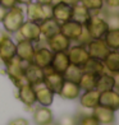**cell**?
<instances>
[{"mask_svg": "<svg viewBox=\"0 0 119 125\" xmlns=\"http://www.w3.org/2000/svg\"><path fill=\"white\" fill-rule=\"evenodd\" d=\"M83 26L86 27L91 38H104L105 33L109 30V26L105 19V10L103 9L100 12L91 13L90 18Z\"/></svg>", "mask_w": 119, "mask_h": 125, "instance_id": "obj_1", "label": "cell"}, {"mask_svg": "<svg viewBox=\"0 0 119 125\" xmlns=\"http://www.w3.org/2000/svg\"><path fill=\"white\" fill-rule=\"evenodd\" d=\"M24 21H26V14L23 8L21 5H15V7L7 10V14H5L1 23L5 32L9 33V35H14L19 30V27L23 24Z\"/></svg>", "mask_w": 119, "mask_h": 125, "instance_id": "obj_2", "label": "cell"}, {"mask_svg": "<svg viewBox=\"0 0 119 125\" xmlns=\"http://www.w3.org/2000/svg\"><path fill=\"white\" fill-rule=\"evenodd\" d=\"M26 19L41 23L42 21H46L49 18H53V5L48 4H40L37 1H31L26 5Z\"/></svg>", "mask_w": 119, "mask_h": 125, "instance_id": "obj_3", "label": "cell"}, {"mask_svg": "<svg viewBox=\"0 0 119 125\" xmlns=\"http://www.w3.org/2000/svg\"><path fill=\"white\" fill-rule=\"evenodd\" d=\"M24 64L18 56H14L13 59L5 62V73L8 74L9 79L13 82L15 87H19L21 84L26 83L24 79Z\"/></svg>", "mask_w": 119, "mask_h": 125, "instance_id": "obj_4", "label": "cell"}, {"mask_svg": "<svg viewBox=\"0 0 119 125\" xmlns=\"http://www.w3.org/2000/svg\"><path fill=\"white\" fill-rule=\"evenodd\" d=\"M14 36L17 38V41H19V40H28V41H32L33 43H37V42L42 41L38 23L28 21V19H26L23 22V24H22L19 27V30L14 33Z\"/></svg>", "mask_w": 119, "mask_h": 125, "instance_id": "obj_5", "label": "cell"}, {"mask_svg": "<svg viewBox=\"0 0 119 125\" xmlns=\"http://www.w3.org/2000/svg\"><path fill=\"white\" fill-rule=\"evenodd\" d=\"M67 54H68L71 64L81 66V68L86 64L87 60L90 59V55H88V51H87L86 46L81 45V43L71 45L69 49L67 50Z\"/></svg>", "mask_w": 119, "mask_h": 125, "instance_id": "obj_6", "label": "cell"}, {"mask_svg": "<svg viewBox=\"0 0 119 125\" xmlns=\"http://www.w3.org/2000/svg\"><path fill=\"white\" fill-rule=\"evenodd\" d=\"M45 72V77H44V83L51 89V92L54 94H58L61 89V86L64 83V75L61 73L55 72L51 66H48L44 69Z\"/></svg>", "mask_w": 119, "mask_h": 125, "instance_id": "obj_7", "label": "cell"}, {"mask_svg": "<svg viewBox=\"0 0 119 125\" xmlns=\"http://www.w3.org/2000/svg\"><path fill=\"white\" fill-rule=\"evenodd\" d=\"M84 46H86V49L88 51L90 58L99 59V60H104L105 56L110 51V49L105 43L104 38H91Z\"/></svg>", "mask_w": 119, "mask_h": 125, "instance_id": "obj_8", "label": "cell"}, {"mask_svg": "<svg viewBox=\"0 0 119 125\" xmlns=\"http://www.w3.org/2000/svg\"><path fill=\"white\" fill-rule=\"evenodd\" d=\"M15 56H18L23 62H32L36 45L32 41H28V40H19L15 42Z\"/></svg>", "mask_w": 119, "mask_h": 125, "instance_id": "obj_9", "label": "cell"}, {"mask_svg": "<svg viewBox=\"0 0 119 125\" xmlns=\"http://www.w3.org/2000/svg\"><path fill=\"white\" fill-rule=\"evenodd\" d=\"M46 46L53 51V52H59V51H67L72 45V41L69 38H67L60 31L55 35L50 36L49 38L45 40Z\"/></svg>", "mask_w": 119, "mask_h": 125, "instance_id": "obj_10", "label": "cell"}, {"mask_svg": "<svg viewBox=\"0 0 119 125\" xmlns=\"http://www.w3.org/2000/svg\"><path fill=\"white\" fill-rule=\"evenodd\" d=\"M32 87L35 89L36 102H38L41 106H50L54 102V93L51 92V89L44 83V81L33 84Z\"/></svg>", "mask_w": 119, "mask_h": 125, "instance_id": "obj_11", "label": "cell"}, {"mask_svg": "<svg viewBox=\"0 0 119 125\" xmlns=\"http://www.w3.org/2000/svg\"><path fill=\"white\" fill-rule=\"evenodd\" d=\"M82 31H83V24L74 19H69L60 24V32L67 38H69L71 41H74V42H77Z\"/></svg>", "mask_w": 119, "mask_h": 125, "instance_id": "obj_12", "label": "cell"}, {"mask_svg": "<svg viewBox=\"0 0 119 125\" xmlns=\"http://www.w3.org/2000/svg\"><path fill=\"white\" fill-rule=\"evenodd\" d=\"M53 54L54 52L48 46H36L32 62H33V64H36L37 66L42 68V69H45V68H48V66L51 65Z\"/></svg>", "mask_w": 119, "mask_h": 125, "instance_id": "obj_13", "label": "cell"}, {"mask_svg": "<svg viewBox=\"0 0 119 125\" xmlns=\"http://www.w3.org/2000/svg\"><path fill=\"white\" fill-rule=\"evenodd\" d=\"M18 88V93H17V97L18 100L23 104L27 109H31V107L36 104V96H35V89H33L32 84L30 83H23L21 84Z\"/></svg>", "mask_w": 119, "mask_h": 125, "instance_id": "obj_14", "label": "cell"}, {"mask_svg": "<svg viewBox=\"0 0 119 125\" xmlns=\"http://www.w3.org/2000/svg\"><path fill=\"white\" fill-rule=\"evenodd\" d=\"M15 49L17 45L10 37V35L3 37V40L0 41V61L5 64L8 60L13 59L15 56Z\"/></svg>", "mask_w": 119, "mask_h": 125, "instance_id": "obj_15", "label": "cell"}, {"mask_svg": "<svg viewBox=\"0 0 119 125\" xmlns=\"http://www.w3.org/2000/svg\"><path fill=\"white\" fill-rule=\"evenodd\" d=\"M45 72L42 68L37 66L33 62H26L24 64V79L27 83L30 84H36L44 81Z\"/></svg>", "mask_w": 119, "mask_h": 125, "instance_id": "obj_16", "label": "cell"}, {"mask_svg": "<svg viewBox=\"0 0 119 125\" xmlns=\"http://www.w3.org/2000/svg\"><path fill=\"white\" fill-rule=\"evenodd\" d=\"M99 105L109 107L113 111H118L119 110V91L109 89V91H103V92H100Z\"/></svg>", "mask_w": 119, "mask_h": 125, "instance_id": "obj_17", "label": "cell"}, {"mask_svg": "<svg viewBox=\"0 0 119 125\" xmlns=\"http://www.w3.org/2000/svg\"><path fill=\"white\" fill-rule=\"evenodd\" d=\"M92 110V115L100 123V125H113L115 123V111H113L109 107L97 105Z\"/></svg>", "mask_w": 119, "mask_h": 125, "instance_id": "obj_18", "label": "cell"}, {"mask_svg": "<svg viewBox=\"0 0 119 125\" xmlns=\"http://www.w3.org/2000/svg\"><path fill=\"white\" fill-rule=\"evenodd\" d=\"M53 19H55L59 24L72 19V7L60 1L53 4Z\"/></svg>", "mask_w": 119, "mask_h": 125, "instance_id": "obj_19", "label": "cell"}, {"mask_svg": "<svg viewBox=\"0 0 119 125\" xmlns=\"http://www.w3.org/2000/svg\"><path fill=\"white\" fill-rule=\"evenodd\" d=\"M82 89L79 88L78 83L76 82H71V81H64L63 86H61V89L60 92L58 93L59 96L63 100H77L79 97V94H81Z\"/></svg>", "mask_w": 119, "mask_h": 125, "instance_id": "obj_20", "label": "cell"}, {"mask_svg": "<svg viewBox=\"0 0 119 125\" xmlns=\"http://www.w3.org/2000/svg\"><path fill=\"white\" fill-rule=\"evenodd\" d=\"M99 97H100V92L97 89H90V91H83V93L79 94V104L84 109H90L92 110L99 105Z\"/></svg>", "mask_w": 119, "mask_h": 125, "instance_id": "obj_21", "label": "cell"}, {"mask_svg": "<svg viewBox=\"0 0 119 125\" xmlns=\"http://www.w3.org/2000/svg\"><path fill=\"white\" fill-rule=\"evenodd\" d=\"M69 65H71V61H69V58H68L67 51H59V52L53 54V60H51V65L50 66L55 72L63 74Z\"/></svg>", "mask_w": 119, "mask_h": 125, "instance_id": "obj_22", "label": "cell"}, {"mask_svg": "<svg viewBox=\"0 0 119 125\" xmlns=\"http://www.w3.org/2000/svg\"><path fill=\"white\" fill-rule=\"evenodd\" d=\"M38 26H40V32H41V40H44V41L60 31V24L53 18L42 21L41 23H38Z\"/></svg>", "mask_w": 119, "mask_h": 125, "instance_id": "obj_23", "label": "cell"}, {"mask_svg": "<svg viewBox=\"0 0 119 125\" xmlns=\"http://www.w3.org/2000/svg\"><path fill=\"white\" fill-rule=\"evenodd\" d=\"M103 62L107 73H110V74L119 73V50H110Z\"/></svg>", "mask_w": 119, "mask_h": 125, "instance_id": "obj_24", "label": "cell"}, {"mask_svg": "<svg viewBox=\"0 0 119 125\" xmlns=\"http://www.w3.org/2000/svg\"><path fill=\"white\" fill-rule=\"evenodd\" d=\"M54 120L53 111L49 109V106H41L40 105L37 109L33 111V123L36 125H42L49 121Z\"/></svg>", "mask_w": 119, "mask_h": 125, "instance_id": "obj_25", "label": "cell"}, {"mask_svg": "<svg viewBox=\"0 0 119 125\" xmlns=\"http://www.w3.org/2000/svg\"><path fill=\"white\" fill-rule=\"evenodd\" d=\"M115 87V81L113 74L107 72H104L101 74L97 75V81H96V89L99 92H103V91H109V89H114Z\"/></svg>", "mask_w": 119, "mask_h": 125, "instance_id": "obj_26", "label": "cell"}, {"mask_svg": "<svg viewBox=\"0 0 119 125\" xmlns=\"http://www.w3.org/2000/svg\"><path fill=\"white\" fill-rule=\"evenodd\" d=\"M90 15H91V12L82 3L78 1L74 5H72V19L84 24L87 22V19L90 18Z\"/></svg>", "mask_w": 119, "mask_h": 125, "instance_id": "obj_27", "label": "cell"}, {"mask_svg": "<svg viewBox=\"0 0 119 125\" xmlns=\"http://www.w3.org/2000/svg\"><path fill=\"white\" fill-rule=\"evenodd\" d=\"M96 81H97V75L90 72H83L81 78L78 81V86L82 91H90L95 89L96 87Z\"/></svg>", "mask_w": 119, "mask_h": 125, "instance_id": "obj_28", "label": "cell"}, {"mask_svg": "<svg viewBox=\"0 0 119 125\" xmlns=\"http://www.w3.org/2000/svg\"><path fill=\"white\" fill-rule=\"evenodd\" d=\"M82 69H83V72H90V73H94V74H96V75H99V74H101V73L106 72L103 60L94 59V58H90L86 64L82 66Z\"/></svg>", "mask_w": 119, "mask_h": 125, "instance_id": "obj_29", "label": "cell"}, {"mask_svg": "<svg viewBox=\"0 0 119 125\" xmlns=\"http://www.w3.org/2000/svg\"><path fill=\"white\" fill-rule=\"evenodd\" d=\"M104 41L110 50H119V28H110L104 36Z\"/></svg>", "mask_w": 119, "mask_h": 125, "instance_id": "obj_30", "label": "cell"}, {"mask_svg": "<svg viewBox=\"0 0 119 125\" xmlns=\"http://www.w3.org/2000/svg\"><path fill=\"white\" fill-rule=\"evenodd\" d=\"M82 73H83V69H82L81 66H77V65L71 64L67 68V70L63 73V75H64L65 81H71V82L78 83L79 78H81V75H82Z\"/></svg>", "mask_w": 119, "mask_h": 125, "instance_id": "obj_31", "label": "cell"}, {"mask_svg": "<svg viewBox=\"0 0 119 125\" xmlns=\"http://www.w3.org/2000/svg\"><path fill=\"white\" fill-rule=\"evenodd\" d=\"M79 3H82L91 13L100 12L105 8L104 0H79Z\"/></svg>", "mask_w": 119, "mask_h": 125, "instance_id": "obj_32", "label": "cell"}, {"mask_svg": "<svg viewBox=\"0 0 119 125\" xmlns=\"http://www.w3.org/2000/svg\"><path fill=\"white\" fill-rule=\"evenodd\" d=\"M77 125H100V123L94 117V115H81L79 117L77 116Z\"/></svg>", "mask_w": 119, "mask_h": 125, "instance_id": "obj_33", "label": "cell"}, {"mask_svg": "<svg viewBox=\"0 0 119 125\" xmlns=\"http://www.w3.org/2000/svg\"><path fill=\"white\" fill-rule=\"evenodd\" d=\"M56 123H58V125H77L78 119H77V116H74V115L65 114V115L61 116Z\"/></svg>", "mask_w": 119, "mask_h": 125, "instance_id": "obj_34", "label": "cell"}, {"mask_svg": "<svg viewBox=\"0 0 119 125\" xmlns=\"http://www.w3.org/2000/svg\"><path fill=\"white\" fill-rule=\"evenodd\" d=\"M104 5L106 7V12H119V0H104Z\"/></svg>", "mask_w": 119, "mask_h": 125, "instance_id": "obj_35", "label": "cell"}, {"mask_svg": "<svg viewBox=\"0 0 119 125\" xmlns=\"http://www.w3.org/2000/svg\"><path fill=\"white\" fill-rule=\"evenodd\" d=\"M15 5H18V3H17V0H0V7H3L5 9H10L15 7Z\"/></svg>", "mask_w": 119, "mask_h": 125, "instance_id": "obj_36", "label": "cell"}, {"mask_svg": "<svg viewBox=\"0 0 119 125\" xmlns=\"http://www.w3.org/2000/svg\"><path fill=\"white\" fill-rule=\"evenodd\" d=\"M7 125H30L28 120L23 117H17V119H13V120H10Z\"/></svg>", "mask_w": 119, "mask_h": 125, "instance_id": "obj_37", "label": "cell"}, {"mask_svg": "<svg viewBox=\"0 0 119 125\" xmlns=\"http://www.w3.org/2000/svg\"><path fill=\"white\" fill-rule=\"evenodd\" d=\"M64 3V4H67V5H71V7H72V5H74L76 3H78L79 1V0H54V4L55 3Z\"/></svg>", "mask_w": 119, "mask_h": 125, "instance_id": "obj_38", "label": "cell"}, {"mask_svg": "<svg viewBox=\"0 0 119 125\" xmlns=\"http://www.w3.org/2000/svg\"><path fill=\"white\" fill-rule=\"evenodd\" d=\"M5 14H7V9L3 8V7H0V23L3 22L4 17H5Z\"/></svg>", "mask_w": 119, "mask_h": 125, "instance_id": "obj_39", "label": "cell"}, {"mask_svg": "<svg viewBox=\"0 0 119 125\" xmlns=\"http://www.w3.org/2000/svg\"><path fill=\"white\" fill-rule=\"evenodd\" d=\"M35 1L40 3V4H48V5H53L54 0H35Z\"/></svg>", "mask_w": 119, "mask_h": 125, "instance_id": "obj_40", "label": "cell"}, {"mask_svg": "<svg viewBox=\"0 0 119 125\" xmlns=\"http://www.w3.org/2000/svg\"><path fill=\"white\" fill-rule=\"evenodd\" d=\"M31 1H33V0H17L18 5H27V4H30Z\"/></svg>", "mask_w": 119, "mask_h": 125, "instance_id": "obj_41", "label": "cell"}, {"mask_svg": "<svg viewBox=\"0 0 119 125\" xmlns=\"http://www.w3.org/2000/svg\"><path fill=\"white\" fill-rule=\"evenodd\" d=\"M7 35H9V33H7L5 31H3V30H0V41L3 40V37H5Z\"/></svg>", "mask_w": 119, "mask_h": 125, "instance_id": "obj_42", "label": "cell"}, {"mask_svg": "<svg viewBox=\"0 0 119 125\" xmlns=\"http://www.w3.org/2000/svg\"><path fill=\"white\" fill-rule=\"evenodd\" d=\"M42 125H58V123L54 121V120H51V121H49V123H46V124H42Z\"/></svg>", "mask_w": 119, "mask_h": 125, "instance_id": "obj_43", "label": "cell"}, {"mask_svg": "<svg viewBox=\"0 0 119 125\" xmlns=\"http://www.w3.org/2000/svg\"><path fill=\"white\" fill-rule=\"evenodd\" d=\"M0 64H1V61H0Z\"/></svg>", "mask_w": 119, "mask_h": 125, "instance_id": "obj_44", "label": "cell"}]
</instances>
